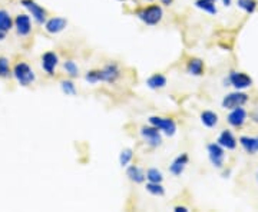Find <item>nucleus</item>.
Wrapping results in <instances>:
<instances>
[{
    "label": "nucleus",
    "instance_id": "f257e3e1",
    "mask_svg": "<svg viewBox=\"0 0 258 212\" xmlns=\"http://www.w3.org/2000/svg\"><path fill=\"white\" fill-rule=\"evenodd\" d=\"M119 78H121V69L116 64H109L98 70H89L85 75V81L90 85H96L99 82L115 84Z\"/></svg>",
    "mask_w": 258,
    "mask_h": 212
},
{
    "label": "nucleus",
    "instance_id": "f03ea898",
    "mask_svg": "<svg viewBox=\"0 0 258 212\" xmlns=\"http://www.w3.org/2000/svg\"><path fill=\"white\" fill-rule=\"evenodd\" d=\"M136 16L141 21H144L145 24L148 26H155L158 24L159 21H162V16H164V10L161 6L158 4H152L148 7H144L141 10L136 12Z\"/></svg>",
    "mask_w": 258,
    "mask_h": 212
},
{
    "label": "nucleus",
    "instance_id": "7ed1b4c3",
    "mask_svg": "<svg viewBox=\"0 0 258 212\" xmlns=\"http://www.w3.org/2000/svg\"><path fill=\"white\" fill-rule=\"evenodd\" d=\"M13 76L16 78V81L22 86L32 85L36 81V75H35L33 69L27 64H24V62L15 64V67H13Z\"/></svg>",
    "mask_w": 258,
    "mask_h": 212
},
{
    "label": "nucleus",
    "instance_id": "20e7f679",
    "mask_svg": "<svg viewBox=\"0 0 258 212\" xmlns=\"http://www.w3.org/2000/svg\"><path fill=\"white\" fill-rule=\"evenodd\" d=\"M248 102V95L241 92V90H236V92H231L228 95L224 96L221 105L224 109H236V107H239V106H244Z\"/></svg>",
    "mask_w": 258,
    "mask_h": 212
},
{
    "label": "nucleus",
    "instance_id": "39448f33",
    "mask_svg": "<svg viewBox=\"0 0 258 212\" xmlns=\"http://www.w3.org/2000/svg\"><path fill=\"white\" fill-rule=\"evenodd\" d=\"M141 136L145 141V144L150 145V148H158L162 144V135H161L159 129L153 125L141 127Z\"/></svg>",
    "mask_w": 258,
    "mask_h": 212
},
{
    "label": "nucleus",
    "instance_id": "423d86ee",
    "mask_svg": "<svg viewBox=\"0 0 258 212\" xmlns=\"http://www.w3.org/2000/svg\"><path fill=\"white\" fill-rule=\"evenodd\" d=\"M150 125L156 127L159 130H162L167 136H173L176 133V124L171 118H162V116H150Z\"/></svg>",
    "mask_w": 258,
    "mask_h": 212
},
{
    "label": "nucleus",
    "instance_id": "0eeeda50",
    "mask_svg": "<svg viewBox=\"0 0 258 212\" xmlns=\"http://www.w3.org/2000/svg\"><path fill=\"white\" fill-rule=\"evenodd\" d=\"M207 150H208V158H210L213 167L221 170L224 167V162H225V148H222L216 142V144H210L207 147Z\"/></svg>",
    "mask_w": 258,
    "mask_h": 212
},
{
    "label": "nucleus",
    "instance_id": "6e6552de",
    "mask_svg": "<svg viewBox=\"0 0 258 212\" xmlns=\"http://www.w3.org/2000/svg\"><path fill=\"white\" fill-rule=\"evenodd\" d=\"M228 84L234 86L236 90H244L253 86V79L244 72H231L228 76Z\"/></svg>",
    "mask_w": 258,
    "mask_h": 212
},
{
    "label": "nucleus",
    "instance_id": "1a4fd4ad",
    "mask_svg": "<svg viewBox=\"0 0 258 212\" xmlns=\"http://www.w3.org/2000/svg\"><path fill=\"white\" fill-rule=\"evenodd\" d=\"M21 3L23 7H26L30 12L32 18L38 21L39 24H43L46 21V10L43 7H41L36 1H33V0H22Z\"/></svg>",
    "mask_w": 258,
    "mask_h": 212
},
{
    "label": "nucleus",
    "instance_id": "9d476101",
    "mask_svg": "<svg viewBox=\"0 0 258 212\" xmlns=\"http://www.w3.org/2000/svg\"><path fill=\"white\" fill-rule=\"evenodd\" d=\"M247 118H248L247 110L242 106H239V107H236V109H231L230 115L227 116V121L233 127H241L245 124Z\"/></svg>",
    "mask_w": 258,
    "mask_h": 212
},
{
    "label": "nucleus",
    "instance_id": "9b49d317",
    "mask_svg": "<svg viewBox=\"0 0 258 212\" xmlns=\"http://www.w3.org/2000/svg\"><path fill=\"white\" fill-rule=\"evenodd\" d=\"M188 162H190L188 153H181V155H178V156L172 161L171 165H170V172H171L172 175H175V176H181V175L184 173L185 168H187Z\"/></svg>",
    "mask_w": 258,
    "mask_h": 212
},
{
    "label": "nucleus",
    "instance_id": "f8f14e48",
    "mask_svg": "<svg viewBox=\"0 0 258 212\" xmlns=\"http://www.w3.org/2000/svg\"><path fill=\"white\" fill-rule=\"evenodd\" d=\"M216 142H218L222 148L228 149V150H234V149L236 148V145H238V141H236V138L234 136V133H233L231 130H228V129H225V130H222V132L219 133Z\"/></svg>",
    "mask_w": 258,
    "mask_h": 212
},
{
    "label": "nucleus",
    "instance_id": "ddd939ff",
    "mask_svg": "<svg viewBox=\"0 0 258 212\" xmlns=\"http://www.w3.org/2000/svg\"><path fill=\"white\" fill-rule=\"evenodd\" d=\"M66 26H67V21L64 19V18H52V19L44 21V29L50 35L61 33L62 30L66 29Z\"/></svg>",
    "mask_w": 258,
    "mask_h": 212
},
{
    "label": "nucleus",
    "instance_id": "4468645a",
    "mask_svg": "<svg viewBox=\"0 0 258 212\" xmlns=\"http://www.w3.org/2000/svg\"><path fill=\"white\" fill-rule=\"evenodd\" d=\"M15 27L19 36H27L32 32V21L30 16L27 15H19L15 19Z\"/></svg>",
    "mask_w": 258,
    "mask_h": 212
},
{
    "label": "nucleus",
    "instance_id": "2eb2a0df",
    "mask_svg": "<svg viewBox=\"0 0 258 212\" xmlns=\"http://www.w3.org/2000/svg\"><path fill=\"white\" fill-rule=\"evenodd\" d=\"M58 64H59V58H58L56 53H53V52L43 53L42 67L47 75H53L55 73V69H56Z\"/></svg>",
    "mask_w": 258,
    "mask_h": 212
},
{
    "label": "nucleus",
    "instance_id": "dca6fc26",
    "mask_svg": "<svg viewBox=\"0 0 258 212\" xmlns=\"http://www.w3.org/2000/svg\"><path fill=\"white\" fill-rule=\"evenodd\" d=\"M239 145L250 155L258 153V136H241Z\"/></svg>",
    "mask_w": 258,
    "mask_h": 212
},
{
    "label": "nucleus",
    "instance_id": "f3484780",
    "mask_svg": "<svg viewBox=\"0 0 258 212\" xmlns=\"http://www.w3.org/2000/svg\"><path fill=\"white\" fill-rule=\"evenodd\" d=\"M127 176L129 181L135 182V184H142L147 179V173L142 170V168L136 167V165H130L127 168Z\"/></svg>",
    "mask_w": 258,
    "mask_h": 212
},
{
    "label": "nucleus",
    "instance_id": "a211bd4d",
    "mask_svg": "<svg viewBox=\"0 0 258 212\" xmlns=\"http://www.w3.org/2000/svg\"><path fill=\"white\" fill-rule=\"evenodd\" d=\"M204 69H205L204 62L201 59H198V58L190 59V62L187 64V72L190 75H193V76H201L204 73Z\"/></svg>",
    "mask_w": 258,
    "mask_h": 212
},
{
    "label": "nucleus",
    "instance_id": "6ab92c4d",
    "mask_svg": "<svg viewBox=\"0 0 258 212\" xmlns=\"http://www.w3.org/2000/svg\"><path fill=\"white\" fill-rule=\"evenodd\" d=\"M147 86L150 89H153V90L162 89V87L167 86V78L162 73H155V75H152L147 79Z\"/></svg>",
    "mask_w": 258,
    "mask_h": 212
},
{
    "label": "nucleus",
    "instance_id": "aec40b11",
    "mask_svg": "<svg viewBox=\"0 0 258 212\" xmlns=\"http://www.w3.org/2000/svg\"><path fill=\"white\" fill-rule=\"evenodd\" d=\"M201 122L207 127H215L218 124V115L213 110H204L201 113Z\"/></svg>",
    "mask_w": 258,
    "mask_h": 212
},
{
    "label": "nucleus",
    "instance_id": "412c9836",
    "mask_svg": "<svg viewBox=\"0 0 258 212\" xmlns=\"http://www.w3.org/2000/svg\"><path fill=\"white\" fill-rule=\"evenodd\" d=\"M216 1L215 0H196L195 1V6L210 15H216L218 13V9H216Z\"/></svg>",
    "mask_w": 258,
    "mask_h": 212
},
{
    "label": "nucleus",
    "instance_id": "4be33fe9",
    "mask_svg": "<svg viewBox=\"0 0 258 212\" xmlns=\"http://www.w3.org/2000/svg\"><path fill=\"white\" fill-rule=\"evenodd\" d=\"M13 27V21L9 15V12L0 9V32L6 33Z\"/></svg>",
    "mask_w": 258,
    "mask_h": 212
},
{
    "label": "nucleus",
    "instance_id": "5701e85b",
    "mask_svg": "<svg viewBox=\"0 0 258 212\" xmlns=\"http://www.w3.org/2000/svg\"><path fill=\"white\" fill-rule=\"evenodd\" d=\"M145 190L153 196H164L165 195V188L162 187L161 182H148Z\"/></svg>",
    "mask_w": 258,
    "mask_h": 212
},
{
    "label": "nucleus",
    "instance_id": "b1692460",
    "mask_svg": "<svg viewBox=\"0 0 258 212\" xmlns=\"http://www.w3.org/2000/svg\"><path fill=\"white\" fill-rule=\"evenodd\" d=\"M236 4H238L239 9H242V10H244L245 13H248V15L254 13L256 9H257V1H256V0H238Z\"/></svg>",
    "mask_w": 258,
    "mask_h": 212
},
{
    "label": "nucleus",
    "instance_id": "393cba45",
    "mask_svg": "<svg viewBox=\"0 0 258 212\" xmlns=\"http://www.w3.org/2000/svg\"><path fill=\"white\" fill-rule=\"evenodd\" d=\"M132 158H133V150L130 148L124 149V150L119 153V164H121V167H122V168L128 167L129 164H130V161H132Z\"/></svg>",
    "mask_w": 258,
    "mask_h": 212
},
{
    "label": "nucleus",
    "instance_id": "a878e982",
    "mask_svg": "<svg viewBox=\"0 0 258 212\" xmlns=\"http://www.w3.org/2000/svg\"><path fill=\"white\" fill-rule=\"evenodd\" d=\"M147 179H148V182H162L164 175L158 168H150L147 170Z\"/></svg>",
    "mask_w": 258,
    "mask_h": 212
},
{
    "label": "nucleus",
    "instance_id": "bb28decb",
    "mask_svg": "<svg viewBox=\"0 0 258 212\" xmlns=\"http://www.w3.org/2000/svg\"><path fill=\"white\" fill-rule=\"evenodd\" d=\"M61 89L66 96H75L76 95V86L72 81H62L61 82Z\"/></svg>",
    "mask_w": 258,
    "mask_h": 212
},
{
    "label": "nucleus",
    "instance_id": "cd10ccee",
    "mask_svg": "<svg viewBox=\"0 0 258 212\" xmlns=\"http://www.w3.org/2000/svg\"><path fill=\"white\" fill-rule=\"evenodd\" d=\"M64 72L69 76H72V78H76L79 75V67H78V64H75L73 61H66L64 64Z\"/></svg>",
    "mask_w": 258,
    "mask_h": 212
},
{
    "label": "nucleus",
    "instance_id": "c85d7f7f",
    "mask_svg": "<svg viewBox=\"0 0 258 212\" xmlns=\"http://www.w3.org/2000/svg\"><path fill=\"white\" fill-rule=\"evenodd\" d=\"M10 75L9 61L6 58H0V78H6Z\"/></svg>",
    "mask_w": 258,
    "mask_h": 212
},
{
    "label": "nucleus",
    "instance_id": "c756f323",
    "mask_svg": "<svg viewBox=\"0 0 258 212\" xmlns=\"http://www.w3.org/2000/svg\"><path fill=\"white\" fill-rule=\"evenodd\" d=\"M250 118H251V121H253V122L258 124V106L257 107H254V110L250 113Z\"/></svg>",
    "mask_w": 258,
    "mask_h": 212
},
{
    "label": "nucleus",
    "instance_id": "7c9ffc66",
    "mask_svg": "<svg viewBox=\"0 0 258 212\" xmlns=\"http://www.w3.org/2000/svg\"><path fill=\"white\" fill-rule=\"evenodd\" d=\"M173 211L175 212H188L190 210H188V208H185V207H175V208H173Z\"/></svg>",
    "mask_w": 258,
    "mask_h": 212
},
{
    "label": "nucleus",
    "instance_id": "2f4dec72",
    "mask_svg": "<svg viewBox=\"0 0 258 212\" xmlns=\"http://www.w3.org/2000/svg\"><path fill=\"white\" fill-rule=\"evenodd\" d=\"M222 3H224V6L225 7H228V6H231V0H221Z\"/></svg>",
    "mask_w": 258,
    "mask_h": 212
},
{
    "label": "nucleus",
    "instance_id": "473e14b6",
    "mask_svg": "<svg viewBox=\"0 0 258 212\" xmlns=\"http://www.w3.org/2000/svg\"><path fill=\"white\" fill-rule=\"evenodd\" d=\"M161 3H162V4H165V6H170V4L172 3V0H161Z\"/></svg>",
    "mask_w": 258,
    "mask_h": 212
},
{
    "label": "nucleus",
    "instance_id": "72a5a7b5",
    "mask_svg": "<svg viewBox=\"0 0 258 212\" xmlns=\"http://www.w3.org/2000/svg\"><path fill=\"white\" fill-rule=\"evenodd\" d=\"M4 39V33L3 32H0V41H3Z\"/></svg>",
    "mask_w": 258,
    "mask_h": 212
},
{
    "label": "nucleus",
    "instance_id": "f704fd0d",
    "mask_svg": "<svg viewBox=\"0 0 258 212\" xmlns=\"http://www.w3.org/2000/svg\"><path fill=\"white\" fill-rule=\"evenodd\" d=\"M118 1H127V0H118Z\"/></svg>",
    "mask_w": 258,
    "mask_h": 212
},
{
    "label": "nucleus",
    "instance_id": "c9c22d12",
    "mask_svg": "<svg viewBox=\"0 0 258 212\" xmlns=\"http://www.w3.org/2000/svg\"><path fill=\"white\" fill-rule=\"evenodd\" d=\"M257 181H258V172H257Z\"/></svg>",
    "mask_w": 258,
    "mask_h": 212
},
{
    "label": "nucleus",
    "instance_id": "e433bc0d",
    "mask_svg": "<svg viewBox=\"0 0 258 212\" xmlns=\"http://www.w3.org/2000/svg\"><path fill=\"white\" fill-rule=\"evenodd\" d=\"M215 1H219V0H215Z\"/></svg>",
    "mask_w": 258,
    "mask_h": 212
}]
</instances>
